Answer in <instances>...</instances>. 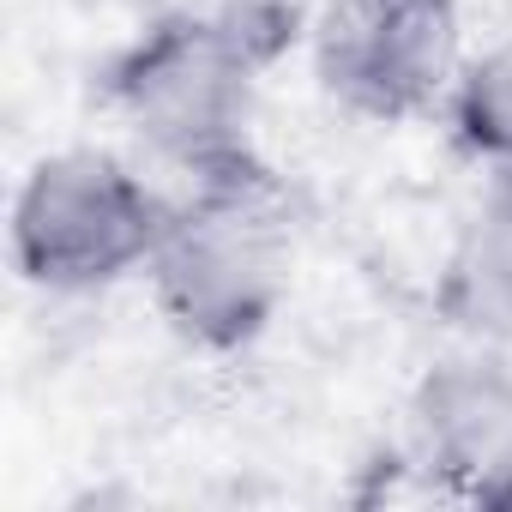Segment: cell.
Listing matches in <instances>:
<instances>
[{"mask_svg":"<svg viewBox=\"0 0 512 512\" xmlns=\"http://www.w3.org/2000/svg\"><path fill=\"white\" fill-rule=\"evenodd\" d=\"M290 43L296 13L278 0L163 13L103 67V103L157 163L187 181L260 169L266 157L253 145L260 73Z\"/></svg>","mask_w":512,"mask_h":512,"instance_id":"6da1fadb","label":"cell"},{"mask_svg":"<svg viewBox=\"0 0 512 512\" xmlns=\"http://www.w3.org/2000/svg\"><path fill=\"white\" fill-rule=\"evenodd\" d=\"M296 235L272 169L187 181L145 266L163 326L205 356H235L266 338L290 296Z\"/></svg>","mask_w":512,"mask_h":512,"instance_id":"7a4b0ae2","label":"cell"},{"mask_svg":"<svg viewBox=\"0 0 512 512\" xmlns=\"http://www.w3.org/2000/svg\"><path fill=\"white\" fill-rule=\"evenodd\" d=\"M175 199L97 145L49 151L13 193V272L49 296H97L151 266Z\"/></svg>","mask_w":512,"mask_h":512,"instance_id":"3957f363","label":"cell"},{"mask_svg":"<svg viewBox=\"0 0 512 512\" xmlns=\"http://www.w3.org/2000/svg\"><path fill=\"white\" fill-rule=\"evenodd\" d=\"M320 91L374 127L422 121L458 73V0H320L308 25Z\"/></svg>","mask_w":512,"mask_h":512,"instance_id":"277c9868","label":"cell"},{"mask_svg":"<svg viewBox=\"0 0 512 512\" xmlns=\"http://www.w3.org/2000/svg\"><path fill=\"white\" fill-rule=\"evenodd\" d=\"M404 464L440 494L512 512V350L458 344L404 398Z\"/></svg>","mask_w":512,"mask_h":512,"instance_id":"5b68a950","label":"cell"},{"mask_svg":"<svg viewBox=\"0 0 512 512\" xmlns=\"http://www.w3.org/2000/svg\"><path fill=\"white\" fill-rule=\"evenodd\" d=\"M434 320L452 344L512 350V175H488L434 266Z\"/></svg>","mask_w":512,"mask_h":512,"instance_id":"8992f818","label":"cell"},{"mask_svg":"<svg viewBox=\"0 0 512 512\" xmlns=\"http://www.w3.org/2000/svg\"><path fill=\"white\" fill-rule=\"evenodd\" d=\"M446 133L452 145L488 169V175H512V43H494L482 55H464L452 85H446Z\"/></svg>","mask_w":512,"mask_h":512,"instance_id":"52a82bcc","label":"cell"}]
</instances>
